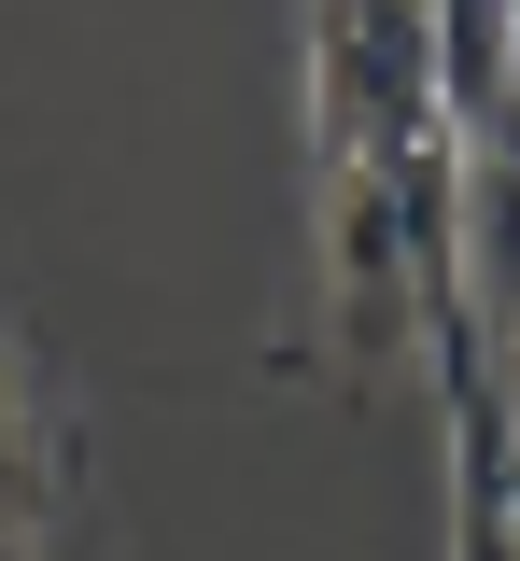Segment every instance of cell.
I'll list each match as a JSON object with an SVG mask.
<instances>
[{
    "mask_svg": "<svg viewBox=\"0 0 520 561\" xmlns=\"http://www.w3.org/2000/svg\"><path fill=\"white\" fill-rule=\"evenodd\" d=\"M450 113L520 140V0H450Z\"/></svg>",
    "mask_w": 520,
    "mask_h": 561,
    "instance_id": "obj_4",
    "label": "cell"
},
{
    "mask_svg": "<svg viewBox=\"0 0 520 561\" xmlns=\"http://www.w3.org/2000/svg\"><path fill=\"white\" fill-rule=\"evenodd\" d=\"M437 379H450V561H520V478H507V379L478 351V309L437 323Z\"/></svg>",
    "mask_w": 520,
    "mask_h": 561,
    "instance_id": "obj_2",
    "label": "cell"
},
{
    "mask_svg": "<svg viewBox=\"0 0 520 561\" xmlns=\"http://www.w3.org/2000/svg\"><path fill=\"white\" fill-rule=\"evenodd\" d=\"M309 154V365L394 379L464 309V127H450V0H309L296 28Z\"/></svg>",
    "mask_w": 520,
    "mask_h": 561,
    "instance_id": "obj_1",
    "label": "cell"
},
{
    "mask_svg": "<svg viewBox=\"0 0 520 561\" xmlns=\"http://www.w3.org/2000/svg\"><path fill=\"white\" fill-rule=\"evenodd\" d=\"M0 561H57V505H43V408L29 365L0 351Z\"/></svg>",
    "mask_w": 520,
    "mask_h": 561,
    "instance_id": "obj_3",
    "label": "cell"
}]
</instances>
